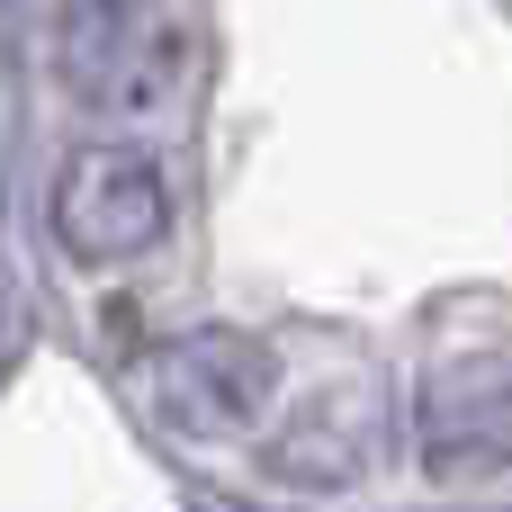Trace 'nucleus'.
Wrapping results in <instances>:
<instances>
[{
  "instance_id": "1",
  "label": "nucleus",
  "mask_w": 512,
  "mask_h": 512,
  "mask_svg": "<svg viewBox=\"0 0 512 512\" xmlns=\"http://www.w3.org/2000/svg\"><path fill=\"white\" fill-rule=\"evenodd\" d=\"M144 387L180 441H243L279 405V351L243 324H198V333H171L153 351Z\"/></svg>"
},
{
  "instance_id": "2",
  "label": "nucleus",
  "mask_w": 512,
  "mask_h": 512,
  "mask_svg": "<svg viewBox=\"0 0 512 512\" xmlns=\"http://www.w3.org/2000/svg\"><path fill=\"white\" fill-rule=\"evenodd\" d=\"M54 243L90 270L144 261L171 243V180L135 144H81L54 171Z\"/></svg>"
},
{
  "instance_id": "3",
  "label": "nucleus",
  "mask_w": 512,
  "mask_h": 512,
  "mask_svg": "<svg viewBox=\"0 0 512 512\" xmlns=\"http://www.w3.org/2000/svg\"><path fill=\"white\" fill-rule=\"evenodd\" d=\"M63 72H72V90H90L117 117L171 108V90L189 81V27L162 9H135V0H81L63 27Z\"/></svg>"
},
{
  "instance_id": "4",
  "label": "nucleus",
  "mask_w": 512,
  "mask_h": 512,
  "mask_svg": "<svg viewBox=\"0 0 512 512\" xmlns=\"http://www.w3.org/2000/svg\"><path fill=\"white\" fill-rule=\"evenodd\" d=\"M414 450L432 477L512 468V351H459L414 387Z\"/></svg>"
}]
</instances>
